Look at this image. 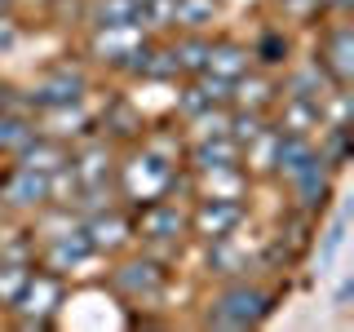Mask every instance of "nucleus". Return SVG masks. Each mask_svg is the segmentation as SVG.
Segmentation results:
<instances>
[{"mask_svg": "<svg viewBox=\"0 0 354 332\" xmlns=\"http://www.w3.org/2000/svg\"><path fill=\"white\" fill-rule=\"evenodd\" d=\"M270 302L274 297L257 284H230L208 302L204 324L208 328H257L261 319L270 315Z\"/></svg>", "mask_w": 354, "mask_h": 332, "instance_id": "nucleus-1", "label": "nucleus"}, {"mask_svg": "<svg viewBox=\"0 0 354 332\" xmlns=\"http://www.w3.org/2000/svg\"><path fill=\"white\" fill-rule=\"evenodd\" d=\"M173 186H177V164L160 160V155H151L147 147L120 164V191H124L138 208L151 204V199H160V195H169Z\"/></svg>", "mask_w": 354, "mask_h": 332, "instance_id": "nucleus-2", "label": "nucleus"}, {"mask_svg": "<svg viewBox=\"0 0 354 332\" xmlns=\"http://www.w3.org/2000/svg\"><path fill=\"white\" fill-rule=\"evenodd\" d=\"M111 293L120 297V302L129 306H151L164 297V288H169V270H164V261L155 257H129L120 261L115 270H111Z\"/></svg>", "mask_w": 354, "mask_h": 332, "instance_id": "nucleus-3", "label": "nucleus"}, {"mask_svg": "<svg viewBox=\"0 0 354 332\" xmlns=\"http://www.w3.org/2000/svg\"><path fill=\"white\" fill-rule=\"evenodd\" d=\"M62 297H66L62 275H53V270L27 275V284H22V293L14 297V306H9V310H18V324L22 328H49L53 315H58V306H62Z\"/></svg>", "mask_w": 354, "mask_h": 332, "instance_id": "nucleus-4", "label": "nucleus"}, {"mask_svg": "<svg viewBox=\"0 0 354 332\" xmlns=\"http://www.w3.org/2000/svg\"><path fill=\"white\" fill-rule=\"evenodd\" d=\"M133 235H142L147 243H182L191 235V213L186 208H177V199H151V204H142L138 221H133Z\"/></svg>", "mask_w": 354, "mask_h": 332, "instance_id": "nucleus-5", "label": "nucleus"}, {"mask_svg": "<svg viewBox=\"0 0 354 332\" xmlns=\"http://www.w3.org/2000/svg\"><path fill=\"white\" fill-rule=\"evenodd\" d=\"M239 221H243V199L195 195V208H191V235H199V239H230Z\"/></svg>", "mask_w": 354, "mask_h": 332, "instance_id": "nucleus-6", "label": "nucleus"}, {"mask_svg": "<svg viewBox=\"0 0 354 332\" xmlns=\"http://www.w3.org/2000/svg\"><path fill=\"white\" fill-rule=\"evenodd\" d=\"M84 89H88V75L80 71V66L58 62L53 71L40 75L36 89H31V107L36 111H44V107H75L84 98Z\"/></svg>", "mask_w": 354, "mask_h": 332, "instance_id": "nucleus-7", "label": "nucleus"}, {"mask_svg": "<svg viewBox=\"0 0 354 332\" xmlns=\"http://www.w3.org/2000/svg\"><path fill=\"white\" fill-rule=\"evenodd\" d=\"M88 257H97V252H93V243H88V235H84V226H66V230H58V235H44V248H40L44 270L71 275V270H80Z\"/></svg>", "mask_w": 354, "mask_h": 332, "instance_id": "nucleus-8", "label": "nucleus"}, {"mask_svg": "<svg viewBox=\"0 0 354 332\" xmlns=\"http://www.w3.org/2000/svg\"><path fill=\"white\" fill-rule=\"evenodd\" d=\"M315 62L337 89H350V75H354V31H350V22H337V27L324 31Z\"/></svg>", "mask_w": 354, "mask_h": 332, "instance_id": "nucleus-9", "label": "nucleus"}, {"mask_svg": "<svg viewBox=\"0 0 354 332\" xmlns=\"http://www.w3.org/2000/svg\"><path fill=\"white\" fill-rule=\"evenodd\" d=\"M0 199L9 208H44L49 204V173L14 164V169H5V177H0Z\"/></svg>", "mask_w": 354, "mask_h": 332, "instance_id": "nucleus-10", "label": "nucleus"}, {"mask_svg": "<svg viewBox=\"0 0 354 332\" xmlns=\"http://www.w3.org/2000/svg\"><path fill=\"white\" fill-rule=\"evenodd\" d=\"M111 173H115V160H111L106 142H88V147L71 151V177L80 191H106Z\"/></svg>", "mask_w": 354, "mask_h": 332, "instance_id": "nucleus-11", "label": "nucleus"}, {"mask_svg": "<svg viewBox=\"0 0 354 332\" xmlns=\"http://www.w3.org/2000/svg\"><path fill=\"white\" fill-rule=\"evenodd\" d=\"M84 235L93 243V252H115L133 239V221L120 213V208H97V213L84 221Z\"/></svg>", "mask_w": 354, "mask_h": 332, "instance_id": "nucleus-12", "label": "nucleus"}, {"mask_svg": "<svg viewBox=\"0 0 354 332\" xmlns=\"http://www.w3.org/2000/svg\"><path fill=\"white\" fill-rule=\"evenodd\" d=\"M142 40H147V27H138V22H120V27H97V36H93V53H97L102 62L124 66V62H129V53L138 49Z\"/></svg>", "mask_w": 354, "mask_h": 332, "instance_id": "nucleus-13", "label": "nucleus"}, {"mask_svg": "<svg viewBox=\"0 0 354 332\" xmlns=\"http://www.w3.org/2000/svg\"><path fill=\"white\" fill-rule=\"evenodd\" d=\"M274 102H279V84H274L266 71H252V66L235 80V89H230V107L257 111V116H266Z\"/></svg>", "mask_w": 354, "mask_h": 332, "instance_id": "nucleus-14", "label": "nucleus"}, {"mask_svg": "<svg viewBox=\"0 0 354 332\" xmlns=\"http://www.w3.org/2000/svg\"><path fill=\"white\" fill-rule=\"evenodd\" d=\"M191 173H204V169H221V164H239V142L230 133H217V138H191Z\"/></svg>", "mask_w": 354, "mask_h": 332, "instance_id": "nucleus-15", "label": "nucleus"}, {"mask_svg": "<svg viewBox=\"0 0 354 332\" xmlns=\"http://www.w3.org/2000/svg\"><path fill=\"white\" fill-rule=\"evenodd\" d=\"M319 160L315 142L301 138V133H279V147H274V177H283V182H292L301 169Z\"/></svg>", "mask_w": 354, "mask_h": 332, "instance_id": "nucleus-16", "label": "nucleus"}, {"mask_svg": "<svg viewBox=\"0 0 354 332\" xmlns=\"http://www.w3.org/2000/svg\"><path fill=\"white\" fill-rule=\"evenodd\" d=\"M71 160V151H66V142H58V138H49V133H31V142L18 151V164H27V169H40V173H58L62 164Z\"/></svg>", "mask_w": 354, "mask_h": 332, "instance_id": "nucleus-17", "label": "nucleus"}, {"mask_svg": "<svg viewBox=\"0 0 354 332\" xmlns=\"http://www.w3.org/2000/svg\"><path fill=\"white\" fill-rule=\"evenodd\" d=\"M248 66H252V49H248V44H239V40H213V44H208L204 71L221 75V80H239Z\"/></svg>", "mask_w": 354, "mask_h": 332, "instance_id": "nucleus-18", "label": "nucleus"}, {"mask_svg": "<svg viewBox=\"0 0 354 332\" xmlns=\"http://www.w3.org/2000/svg\"><path fill=\"white\" fill-rule=\"evenodd\" d=\"M195 186H199V195L243 199V191H248V173H243V164H221V169H204V173H195Z\"/></svg>", "mask_w": 354, "mask_h": 332, "instance_id": "nucleus-19", "label": "nucleus"}, {"mask_svg": "<svg viewBox=\"0 0 354 332\" xmlns=\"http://www.w3.org/2000/svg\"><path fill=\"white\" fill-rule=\"evenodd\" d=\"M279 98H283V93H279ZM274 129L310 138V133L319 129V102H310V98H283V111H279V124H274Z\"/></svg>", "mask_w": 354, "mask_h": 332, "instance_id": "nucleus-20", "label": "nucleus"}, {"mask_svg": "<svg viewBox=\"0 0 354 332\" xmlns=\"http://www.w3.org/2000/svg\"><path fill=\"white\" fill-rule=\"evenodd\" d=\"M208 40L204 31H186V36H177L169 49H173V58H177V71L182 75H199L204 71V62H208Z\"/></svg>", "mask_w": 354, "mask_h": 332, "instance_id": "nucleus-21", "label": "nucleus"}, {"mask_svg": "<svg viewBox=\"0 0 354 332\" xmlns=\"http://www.w3.org/2000/svg\"><path fill=\"white\" fill-rule=\"evenodd\" d=\"M324 80H328V75L319 71V62H306V66H297V71L283 80L279 93L283 98H310V102H319V98H324Z\"/></svg>", "mask_w": 354, "mask_h": 332, "instance_id": "nucleus-22", "label": "nucleus"}, {"mask_svg": "<svg viewBox=\"0 0 354 332\" xmlns=\"http://www.w3.org/2000/svg\"><path fill=\"white\" fill-rule=\"evenodd\" d=\"M217 18V0H173V27L204 31Z\"/></svg>", "mask_w": 354, "mask_h": 332, "instance_id": "nucleus-23", "label": "nucleus"}, {"mask_svg": "<svg viewBox=\"0 0 354 332\" xmlns=\"http://www.w3.org/2000/svg\"><path fill=\"white\" fill-rule=\"evenodd\" d=\"M31 133H36V120L14 116V111H0V151L5 155H18L31 142Z\"/></svg>", "mask_w": 354, "mask_h": 332, "instance_id": "nucleus-24", "label": "nucleus"}, {"mask_svg": "<svg viewBox=\"0 0 354 332\" xmlns=\"http://www.w3.org/2000/svg\"><path fill=\"white\" fill-rule=\"evenodd\" d=\"M274 147H279V129H261L239 155H248V169L252 173H274Z\"/></svg>", "mask_w": 354, "mask_h": 332, "instance_id": "nucleus-25", "label": "nucleus"}, {"mask_svg": "<svg viewBox=\"0 0 354 332\" xmlns=\"http://www.w3.org/2000/svg\"><path fill=\"white\" fill-rule=\"evenodd\" d=\"M88 22H93V27H120V22H138V0H93Z\"/></svg>", "mask_w": 354, "mask_h": 332, "instance_id": "nucleus-26", "label": "nucleus"}, {"mask_svg": "<svg viewBox=\"0 0 354 332\" xmlns=\"http://www.w3.org/2000/svg\"><path fill=\"white\" fill-rule=\"evenodd\" d=\"M261 129H266V116H257V111H243V107H239V111H230V129H226V133L239 142V151L248 147V142L257 138Z\"/></svg>", "mask_w": 354, "mask_h": 332, "instance_id": "nucleus-27", "label": "nucleus"}, {"mask_svg": "<svg viewBox=\"0 0 354 332\" xmlns=\"http://www.w3.org/2000/svg\"><path fill=\"white\" fill-rule=\"evenodd\" d=\"M27 266L22 261H0V306H14V297L22 293V284H27Z\"/></svg>", "mask_w": 354, "mask_h": 332, "instance_id": "nucleus-28", "label": "nucleus"}, {"mask_svg": "<svg viewBox=\"0 0 354 332\" xmlns=\"http://www.w3.org/2000/svg\"><path fill=\"white\" fill-rule=\"evenodd\" d=\"M252 62H261V66H283V62H288V40H283V31H266L261 44L252 49Z\"/></svg>", "mask_w": 354, "mask_h": 332, "instance_id": "nucleus-29", "label": "nucleus"}, {"mask_svg": "<svg viewBox=\"0 0 354 332\" xmlns=\"http://www.w3.org/2000/svg\"><path fill=\"white\" fill-rule=\"evenodd\" d=\"M208 102H204V93H199V84L191 80L182 89V93H177V111H182V120H191V116H199V111H204Z\"/></svg>", "mask_w": 354, "mask_h": 332, "instance_id": "nucleus-30", "label": "nucleus"}, {"mask_svg": "<svg viewBox=\"0 0 354 332\" xmlns=\"http://www.w3.org/2000/svg\"><path fill=\"white\" fill-rule=\"evenodd\" d=\"M9 49H18V22L9 14H0V53H9Z\"/></svg>", "mask_w": 354, "mask_h": 332, "instance_id": "nucleus-31", "label": "nucleus"}, {"mask_svg": "<svg viewBox=\"0 0 354 332\" xmlns=\"http://www.w3.org/2000/svg\"><path fill=\"white\" fill-rule=\"evenodd\" d=\"M341 235H346V221H337V226L328 230V243H324V261L337 257V248H341Z\"/></svg>", "mask_w": 354, "mask_h": 332, "instance_id": "nucleus-32", "label": "nucleus"}, {"mask_svg": "<svg viewBox=\"0 0 354 332\" xmlns=\"http://www.w3.org/2000/svg\"><path fill=\"white\" fill-rule=\"evenodd\" d=\"M288 5H301V9H319L315 0H288Z\"/></svg>", "mask_w": 354, "mask_h": 332, "instance_id": "nucleus-33", "label": "nucleus"}, {"mask_svg": "<svg viewBox=\"0 0 354 332\" xmlns=\"http://www.w3.org/2000/svg\"><path fill=\"white\" fill-rule=\"evenodd\" d=\"M5 5H9V0H0V9H5Z\"/></svg>", "mask_w": 354, "mask_h": 332, "instance_id": "nucleus-34", "label": "nucleus"}]
</instances>
